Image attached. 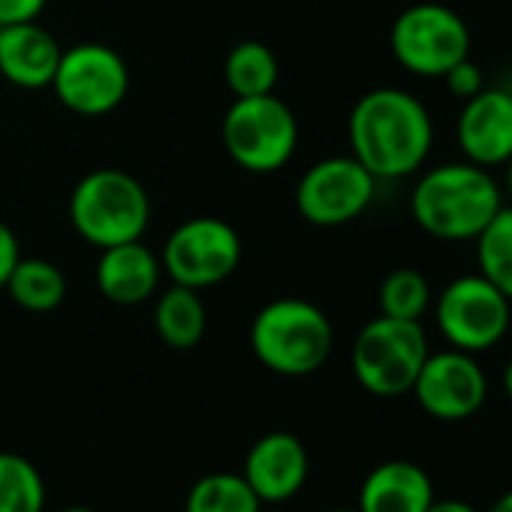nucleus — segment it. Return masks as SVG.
Returning <instances> with one entry per match:
<instances>
[{
    "instance_id": "2",
    "label": "nucleus",
    "mask_w": 512,
    "mask_h": 512,
    "mask_svg": "<svg viewBox=\"0 0 512 512\" xmlns=\"http://www.w3.org/2000/svg\"><path fill=\"white\" fill-rule=\"evenodd\" d=\"M503 208V196L488 169L473 163H443L428 169L410 196L416 226L440 241H470Z\"/></svg>"
},
{
    "instance_id": "8",
    "label": "nucleus",
    "mask_w": 512,
    "mask_h": 512,
    "mask_svg": "<svg viewBox=\"0 0 512 512\" xmlns=\"http://www.w3.org/2000/svg\"><path fill=\"white\" fill-rule=\"evenodd\" d=\"M241 263V238L220 217H190L178 223L160 253V266L172 284L205 290L223 284Z\"/></svg>"
},
{
    "instance_id": "27",
    "label": "nucleus",
    "mask_w": 512,
    "mask_h": 512,
    "mask_svg": "<svg viewBox=\"0 0 512 512\" xmlns=\"http://www.w3.org/2000/svg\"><path fill=\"white\" fill-rule=\"evenodd\" d=\"M19 260H22L19 238H16V232L4 220H0V290L7 287V278L13 275Z\"/></svg>"
},
{
    "instance_id": "20",
    "label": "nucleus",
    "mask_w": 512,
    "mask_h": 512,
    "mask_svg": "<svg viewBox=\"0 0 512 512\" xmlns=\"http://www.w3.org/2000/svg\"><path fill=\"white\" fill-rule=\"evenodd\" d=\"M226 85L235 97H260L275 94L278 85V58L266 43L244 40L232 46V52L223 61Z\"/></svg>"
},
{
    "instance_id": "14",
    "label": "nucleus",
    "mask_w": 512,
    "mask_h": 512,
    "mask_svg": "<svg viewBox=\"0 0 512 512\" xmlns=\"http://www.w3.org/2000/svg\"><path fill=\"white\" fill-rule=\"evenodd\" d=\"M308 470L305 443L290 431H269L247 449L241 476L263 503H287L302 491Z\"/></svg>"
},
{
    "instance_id": "26",
    "label": "nucleus",
    "mask_w": 512,
    "mask_h": 512,
    "mask_svg": "<svg viewBox=\"0 0 512 512\" xmlns=\"http://www.w3.org/2000/svg\"><path fill=\"white\" fill-rule=\"evenodd\" d=\"M49 0H0V25L37 22Z\"/></svg>"
},
{
    "instance_id": "12",
    "label": "nucleus",
    "mask_w": 512,
    "mask_h": 512,
    "mask_svg": "<svg viewBox=\"0 0 512 512\" xmlns=\"http://www.w3.org/2000/svg\"><path fill=\"white\" fill-rule=\"evenodd\" d=\"M410 392L428 416L458 422L473 416L485 404L488 380L473 353L452 347L443 353H428Z\"/></svg>"
},
{
    "instance_id": "34",
    "label": "nucleus",
    "mask_w": 512,
    "mask_h": 512,
    "mask_svg": "<svg viewBox=\"0 0 512 512\" xmlns=\"http://www.w3.org/2000/svg\"><path fill=\"white\" fill-rule=\"evenodd\" d=\"M260 512H266V509H260ZM269 512H272V509H269Z\"/></svg>"
},
{
    "instance_id": "17",
    "label": "nucleus",
    "mask_w": 512,
    "mask_h": 512,
    "mask_svg": "<svg viewBox=\"0 0 512 512\" xmlns=\"http://www.w3.org/2000/svg\"><path fill=\"white\" fill-rule=\"evenodd\" d=\"M431 500L434 482L419 464L383 461L365 476L356 512H425Z\"/></svg>"
},
{
    "instance_id": "33",
    "label": "nucleus",
    "mask_w": 512,
    "mask_h": 512,
    "mask_svg": "<svg viewBox=\"0 0 512 512\" xmlns=\"http://www.w3.org/2000/svg\"><path fill=\"white\" fill-rule=\"evenodd\" d=\"M329 512H356V509H329Z\"/></svg>"
},
{
    "instance_id": "25",
    "label": "nucleus",
    "mask_w": 512,
    "mask_h": 512,
    "mask_svg": "<svg viewBox=\"0 0 512 512\" xmlns=\"http://www.w3.org/2000/svg\"><path fill=\"white\" fill-rule=\"evenodd\" d=\"M443 79H446L449 94H452V97H458V100H470V97H476V94L485 88V82H482V70H479L470 58L458 61V64H455Z\"/></svg>"
},
{
    "instance_id": "31",
    "label": "nucleus",
    "mask_w": 512,
    "mask_h": 512,
    "mask_svg": "<svg viewBox=\"0 0 512 512\" xmlns=\"http://www.w3.org/2000/svg\"><path fill=\"white\" fill-rule=\"evenodd\" d=\"M503 166H506V193L512 196V157H509V160H506Z\"/></svg>"
},
{
    "instance_id": "19",
    "label": "nucleus",
    "mask_w": 512,
    "mask_h": 512,
    "mask_svg": "<svg viewBox=\"0 0 512 512\" xmlns=\"http://www.w3.org/2000/svg\"><path fill=\"white\" fill-rule=\"evenodd\" d=\"M4 290L13 296L19 308L34 314H49L67 299V278L52 260H43V256H28L25 260L22 256L13 275L7 278Z\"/></svg>"
},
{
    "instance_id": "29",
    "label": "nucleus",
    "mask_w": 512,
    "mask_h": 512,
    "mask_svg": "<svg viewBox=\"0 0 512 512\" xmlns=\"http://www.w3.org/2000/svg\"><path fill=\"white\" fill-rule=\"evenodd\" d=\"M488 512H512V491L500 494V497L494 500V506H491Z\"/></svg>"
},
{
    "instance_id": "24",
    "label": "nucleus",
    "mask_w": 512,
    "mask_h": 512,
    "mask_svg": "<svg viewBox=\"0 0 512 512\" xmlns=\"http://www.w3.org/2000/svg\"><path fill=\"white\" fill-rule=\"evenodd\" d=\"M431 308V284L416 269H395L380 284V314L395 320L422 323Z\"/></svg>"
},
{
    "instance_id": "18",
    "label": "nucleus",
    "mask_w": 512,
    "mask_h": 512,
    "mask_svg": "<svg viewBox=\"0 0 512 512\" xmlns=\"http://www.w3.org/2000/svg\"><path fill=\"white\" fill-rule=\"evenodd\" d=\"M205 305L199 299V290L172 284L166 293H160L154 305V329L160 341L172 350H190L205 335Z\"/></svg>"
},
{
    "instance_id": "23",
    "label": "nucleus",
    "mask_w": 512,
    "mask_h": 512,
    "mask_svg": "<svg viewBox=\"0 0 512 512\" xmlns=\"http://www.w3.org/2000/svg\"><path fill=\"white\" fill-rule=\"evenodd\" d=\"M0 512H46V479L19 452H0Z\"/></svg>"
},
{
    "instance_id": "21",
    "label": "nucleus",
    "mask_w": 512,
    "mask_h": 512,
    "mask_svg": "<svg viewBox=\"0 0 512 512\" xmlns=\"http://www.w3.org/2000/svg\"><path fill=\"white\" fill-rule=\"evenodd\" d=\"M263 500L253 494L241 473H205L199 476L187 497L184 512H260Z\"/></svg>"
},
{
    "instance_id": "4",
    "label": "nucleus",
    "mask_w": 512,
    "mask_h": 512,
    "mask_svg": "<svg viewBox=\"0 0 512 512\" xmlns=\"http://www.w3.org/2000/svg\"><path fill=\"white\" fill-rule=\"evenodd\" d=\"M148 220V190L124 169H94L70 193V223L97 250L142 238Z\"/></svg>"
},
{
    "instance_id": "32",
    "label": "nucleus",
    "mask_w": 512,
    "mask_h": 512,
    "mask_svg": "<svg viewBox=\"0 0 512 512\" xmlns=\"http://www.w3.org/2000/svg\"><path fill=\"white\" fill-rule=\"evenodd\" d=\"M58 512H97V509H91V506H64Z\"/></svg>"
},
{
    "instance_id": "28",
    "label": "nucleus",
    "mask_w": 512,
    "mask_h": 512,
    "mask_svg": "<svg viewBox=\"0 0 512 512\" xmlns=\"http://www.w3.org/2000/svg\"><path fill=\"white\" fill-rule=\"evenodd\" d=\"M425 512H479L473 503H467V500H455V497H449V500H431V506L425 509Z\"/></svg>"
},
{
    "instance_id": "16",
    "label": "nucleus",
    "mask_w": 512,
    "mask_h": 512,
    "mask_svg": "<svg viewBox=\"0 0 512 512\" xmlns=\"http://www.w3.org/2000/svg\"><path fill=\"white\" fill-rule=\"evenodd\" d=\"M160 275H163L160 256L148 244H142V238L100 250L97 287L115 305L130 308L148 302L157 293Z\"/></svg>"
},
{
    "instance_id": "22",
    "label": "nucleus",
    "mask_w": 512,
    "mask_h": 512,
    "mask_svg": "<svg viewBox=\"0 0 512 512\" xmlns=\"http://www.w3.org/2000/svg\"><path fill=\"white\" fill-rule=\"evenodd\" d=\"M476 263L479 275L512 302V205H503L476 235Z\"/></svg>"
},
{
    "instance_id": "11",
    "label": "nucleus",
    "mask_w": 512,
    "mask_h": 512,
    "mask_svg": "<svg viewBox=\"0 0 512 512\" xmlns=\"http://www.w3.org/2000/svg\"><path fill=\"white\" fill-rule=\"evenodd\" d=\"M377 190V178L350 154L314 163L296 187L299 214L314 226H344L365 214Z\"/></svg>"
},
{
    "instance_id": "35",
    "label": "nucleus",
    "mask_w": 512,
    "mask_h": 512,
    "mask_svg": "<svg viewBox=\"0 0 512 512\" xmlns=\"http://www.w3.org/2000/svg\"><path fill=\"white\" fill-rule=\"evenodd\" d=\"M0 31H4V25H0Z\"/></svg>"
},
{
    "instance_id": "5",
    "label": "nucleus",
    "mask_w": 512,
    "mask_h": 512,
    "mask_svg": "<svg viewBox=\"0 0 512 512\" xmlns=\"http://www.w3.org/2000/svg\"><path fill=\"white\" fill-rule=\"evenodd\" d=\"M229 157L256 175L278 172L290 163L299 145V121L293 109L275 97H235L220 124Z\"/></svg>"
},
{
    "instance_id": "10",
    "label": "nucleus",
    "mask_w": 512,
    "mask_h": 512,
    "mask_svg": "<svg viewBox=\"0 0 512 512\" xmlns=\"http://www.w3.org/2000/svg\"><path fill=\"white\" fill-rule=\"evenodd\" d=\"M52 91L70 112L100 118L127 100L130 70L115 49L103 43H79L61 52Z\"/></svg>"
},
{
    "instance_id": "3",
    "label": "nucleus",
    "mask_w": 512,
    "mask_h": 512,
    "mask_svg": "<svg viewBox=\"0 0 512 512\" xmlns=\"http://www.w3.org/2000/svg\"><path fill=\"white\" fill-rule=\"evenodd\" d=\"M335 347L329 317L305 299H275L250 323V350L281 377H308L326 365Z\"/></svg>"
},
{
    "instance_id": "6",
    "label": "nucleus",
    "mask_w": 512,
    "mask_h": 512,
    "mask_svg": "<svg viewBox=\"0 0 512 512\" xmlns=\"http://www.w3.org/2000/svg\"><path fill=\"white\" fill-rule=\"evenodd\" d=\"M428 353L422 323L380 314L356 335L350 362L362 389L380 398H395L413 389Z\"/></svg>"
},
{
    "instance_id": "7",
    "label": "nucleus",
    "mask_w": 512,
    "mask_h": 512,
    "mask_svg": "<svg viewBox=\"0 0 512 512\" xmlns=\"http://www.w3.org/2000/svg\"><path fill=\"white\" fill-rule=\"evenodd\" d=\"M389 46L407 73L443 79L470 55V28L443 4H413L395 19Z\"/></svg>"
},
{
    "instance_id": "9",
    "label": "nucleus",
    "mask_w": 512,
    "mask_h": 512,
    "mask_svg": "<svg viewBox=\"0 0 512 512\" xmlns=\"http://www.w3.org/2000/svg\"><path fill=\"white\" fill-rule=\"evenodd\" d=\"M509 299L482 275H461L443 287L434 305V320L449 347L464 353L491 350L509 329Z\"/></svg>"
},
{
    "instance_id": "1",
    "label": "nucleus",
    "mask_w": 512,
    "mask_h": 512,
    "mask_svg": "<svg viewBox=\"0 0 512 512\" xmlns=\"http://www.w3.org/2000/svg\"><path fill=\"white\" fill-rule=\"evenodd\" d=\"M353 157L377 178L398 181L422 169L434 145V124L422 100L401 88H374L350 112Z\"/></svg>"
},
{
    "instance_id": "30",
    "label": "nucleus",
    "mask_w": 512,
    "mask_h": 512,
    "mask_svg": "<svg viewBox=\"0 0 512 512\" xmlns=\"http://www.w3.org/2000/svg\"><path fill=\"white\" fill-rule=\"evenodd\" d=\"M503 389H506V398L512 401V359L506 362V371H503Z\"/></svg>"
},
{
    "instance_id": "13",
    "label": "nucleus",
    "mask_w": 512,
    "mask_h": 512,
    "mask_svg": "<svg viewBox=\"0 0 512 512\" xmlns=\"http://www.w3.org/2000/svg\"><path fill=\"white\" fill-rule=\"evenodd\" d=\"M455 139L467 163L491 169L512 157V94L503 88H482L464 100Z\"/></svg>"
},
{
    "instance_id": "15",
    "label": "nucleus",
    "mask_w": 512,
    "mask_h": 512,
    "mask_svg": "<svg viewBox=\"0 0 512 512\" xmlns=\"http://www.w3.org/2000/svg\"><path fill=\"white\" fill-rule=\"evenodd\" d=\"M61 43L37 22L4 25L0 31V76L25 91L52 88Z\"/></svg>"
}]
</instances>
